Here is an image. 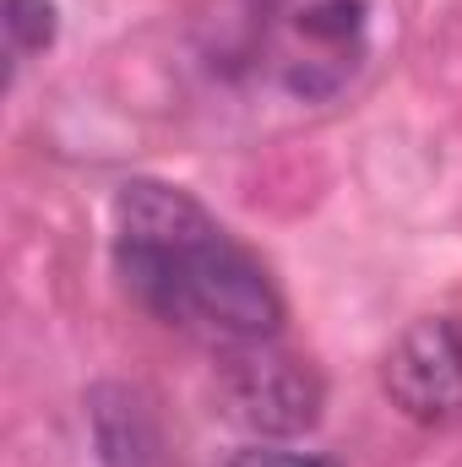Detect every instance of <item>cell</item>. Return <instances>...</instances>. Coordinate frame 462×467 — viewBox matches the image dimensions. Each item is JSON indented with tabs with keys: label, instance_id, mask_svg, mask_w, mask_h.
<instances>
[{
	"label": "cell",
	"instance_id": "obj_6",
	"mask_svg": "<svg viewBox=\"0 0 462 467\" xmlns=\"http://www.w3.org/2000/svg\"><path fill=\"white\" fill-rule=\"evenodd\" d=\"M0 22H5V44H11V60L22 55H44L60 33V16H55V0H0Z\"/></svg>",
	"mask_w": 462,
	"mask_h": 467
},
{
	"label": "cell",
	"instance_id": "obj_3",
	"mask_svg": "<svg viewBox=\"0 0 462 467\" xmlns=\"http://www.w3.org/2000/svg\"><path fill=\"white\" fill-rule=\"evenodd\" d=\"M386 402L425 430H441L462 413V321L457 316H419L397 332L381 358Z\"/></svg>",
	"mask_w": 462,
	"mask_h": 467
},
{
	"label": "cell",
	"instance_id": "obj_7",
	"mask_svg": "<svg viewBox=\"0 0 462 467\" xmlns=\"http://www.w3.org/2000/svg\"><path fill=\"white\" fill-rule=\"evenodd\" d=\"M218 467H343L327 451H278V446H239Z\"/></svg>",
	"mask_w": 462,
	"mask_h": 467
},
{
	"label": "cell",
	"instance_id": "obj_1",
	"mask_svg": "<svg viewBox=\"0 0 462 467\" xmlns=\"http://www.w3.org/2000/svg\"><path fill=\"white\" fill-rule=\"evenodd\" d=\"M115 272L142 310L218 343H261L283 327V294L267 266L191 191L163 180L120 185Z\"/></svg>",
	"mask_w": 462,
	"mask_h": 467
},
{
	"label": "cell",
	"instance_id": "obj_2",
	"mask_svg": "<svg viewBox=\"0 0 462 467\" xmlns=\"http://www.w3.org/2000/svg\"><path fill=\"white\" fill-rule=\"evenodd\" d=\"M327 402V386L310 358L278 348L272 337L261 343H224L218 353V408L224 419L250 435H305L316 430Z\"/></svg>",
	"mask_w": 462,
	"mask_h": 467
},
{
	"label": "cell",
	"instance_id": "obj_4",
	"mask_svg": "<svg viewBox=\"0 0 462 467\" xmlns=\"http://www.w3.org/2000/svg\"><path fill=\"white\" fill-rule=\"evenodd\" d=\"M88 441H93V467H152L158 462L152 413L120 380H99L88 391Z\"/></svg>",
	"mask_w": 462,
	"mask_h": 467
},
{
	"label": "cell",
	"instance_id": "obj_5",
	"mask_svg": "<svg viewBox=\"0 0 462 467\" xmlns=\"http://www.w3.org/2000/svg\"><path fill=\"white\" fill-rule=\"evenodd\" d=\"M294 27H299V38L321 44L332 66H343V71H348L353 60H343V55L364 44V27H370V0H310V5L294 16Z\"/></svg>",
	"mask_w": 462,
	"mask_h": 467
}]
</instances>
